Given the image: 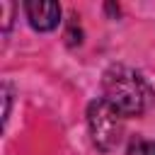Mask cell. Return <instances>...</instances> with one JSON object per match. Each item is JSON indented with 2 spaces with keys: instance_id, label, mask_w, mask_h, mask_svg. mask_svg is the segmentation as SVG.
<instances>
[{
  "instance_id": "cell-1",
  "label": "cell",
  "mask_w": 155,
  "mask_h": 155,
  "mask_svg": "<svg viewBox=\"0 0 155 155\" xmlns=\"http://www.w3.org/2000/svg\"><path fill=\"white\" fill-rule=\"evenodd\" d=\"M102 90H104V99L121 116L143 114L153 102L150 85L145 82V78L140 73H136L128 65H111L104 73Z\"/></svg>"
},
{
  "instance_id": "cell-2",
  "label": "cell",
  "mask_w": 155,
  "mask_h": 155,
  "mask_svg": "<svg viewBox=\"0 0 155 155\" xmlns=\"http://www.w3.org/2000/svg\"><path fill=\"white\" fill-rule=\"evenodd\" d=\"M87 126H90V136L94 140V145L104 153L114 150L121 140L124 133V121L121 114L107 102V99H94L87 107Z\"/></svg>"
},
{
  "instance_id": "cell-3",
  "label": "cell",
  "mask_w": 155,
  "mask_h": 155,
  "mask_svg": "<svg viewBox=\"0 0 155 155\" xmlns=\"http://www.w3.org/2000/svg\"><path fill=\"white\" fill-rule=\"evenodd\" d=\"M24 12L29 24L36 31H51L61 22V7L58 2H51V0H29L24 2Z\"/></svg>"
},
{
  "instance_id": "cell-4",
  "label": "cell",
  "mask_w": 155,
  "mask_h": 155,
  "mask_svg": "<svg viewBox=\"0 0 155 155\" xmlns=\"http://www.w3.org/2000/svg\"><path fill=\"white\" fill-rule=\"evenodd\" d=\"M126 155H155V140H150V138H136V140H131Z\"/></svg>"
},
{
  "instance_id": "cell-5",
  "label": "cell",
  "mask_w": 155,
  "mask_h": 155,
  "mask_svg": "<svg viewBox=\"0 0 155 155\" xmlns=\"http://www.w3.org/2000/svg\"><path fill=\"white\" fill-rule=\"evenodd\" d=\"M0 10H2V15H5V22H2V27L7 29V27H10V17H12V10H15V5H10V2H0Z\"/></svg>"
}]
</instances>
